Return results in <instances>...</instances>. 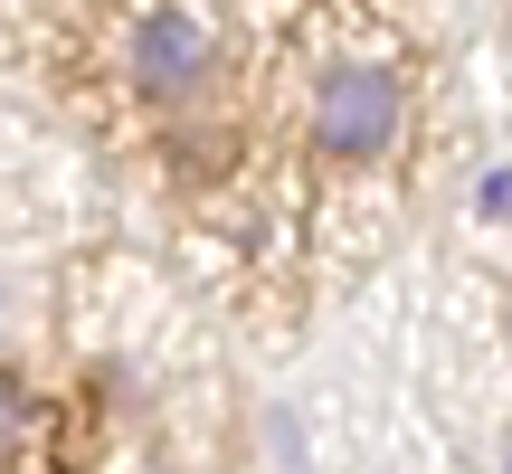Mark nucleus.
Segmentation results:
<instances>
[{
    "label": "nucleus",
    "instance_id": "nucleus-1",
    "mask_svg": "<svg viewBox=\"0 0 512 474\" xmlns=\"http://www.w3.org/2000/svg\"><path fill=\"white\" fill-rule=\"evenodd\" d=\"M408 133V76L380 67V57H332L323 76H313V105H304V143L313 162L332 171H370L389 162Z\"/></svg>",
    "mask_w": 512,
    "mask_h": 474
},
{
    "label": "nucleus",
    "instance_id": "nucleus-2",
    "mask_svg": "<svg viewBox=\"0 0 512 474\" xmlns=\"http://www.w3.org/2000/svg\"><path fill=\"white\" fill-rule=\"evenodd\" d=\"M124 86L143 95V105H162V114H200L209 86H219V29H209L200 10H181V0L133 10V29H124Z\"/></svg>",
    "mask_w": 512,
    "mask_h": 474
},
{
    "label": "nucleus",
    "instance_id": "nucleus-3",
    "mask_svg": "<svg viewBox=\"0 0 512 474\" xmlns=\"http://www.w3.org/2000/svg\"><path fill=\"white\" fill-rule=\"evenodd\" d=\"M19 427H29V389H19V380H0V446H10Z\"/></svg>",
    "mask_w": 512,
    "mask_h": 474
},
{
    "label": "nucleus",
    "instance_id": "nucleus-4",
    "mask_svg": "<svg viewBox=\"0 0 512 474\" xmlns=\"http://www.w3.org/2000/svg\"><path fill=\"white\" fill-rule=\"evenodd\" d=\"M475 209H484V219H512V171H494V181H475Z\"/></svg>",
    "mask_w": 512,
    "mask_h": 474
},
{
    "label": "nucleus",
    "instance_id": "nucleus-5",
    "mask_svg": "<svg viewBox=\"0 0 512 474\" xmlns=\"http://www.w3.org/2000/svg\"><path fill=\"white\" fill-rule=\"evenodd\" d=\"M0 332H10V275H0Z\"/></svg>",
    "mask_w": 512,
    "mask_h": 474
}]
</instances>
